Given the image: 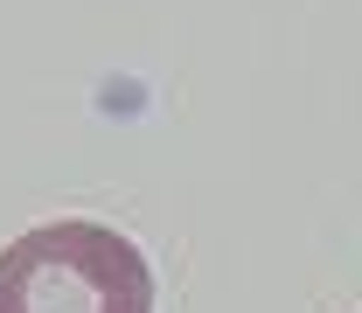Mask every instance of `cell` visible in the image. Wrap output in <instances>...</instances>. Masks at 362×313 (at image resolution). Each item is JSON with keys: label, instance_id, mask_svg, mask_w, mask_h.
Masks as SVG:
<instances>
[{"label": "cell", "instance_id": "obj_1", "mask_svg": "<svg viewBox=\"0 0 362 313\" xmlns=\"http://www.w3.org/2000/svg\"><path fill=\"white\" fill-rule=\"evenodd\" d=\"M0 313H153V265L126 230L63 216L0 251Z\"/></svg>", "mask_w": 362, "mask_h": 313}]
</instances>
